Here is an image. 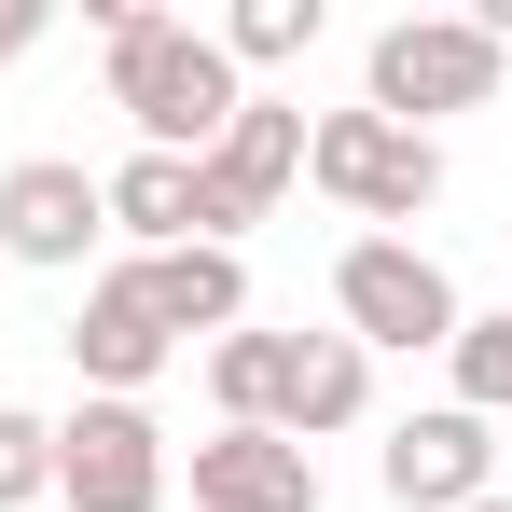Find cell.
Instances as JSON below:
<instances>
[{
    "label": "cell",
    "mask_w": 512,
    "mask_h": 512,
    "mask_svg": "<svg viewBox=\"0 0 512 512\" xmlns=\"http://www.w3.org/2000/svg\"><path fill=\"white\" fill-rule=\"evenodd\" d=\"M97 42H111V111L139 125V153H180V167H208V139L250 111L236 56H222L208 28L153 14V0H97Z\"/></svg>",
    "instance_id": "1"
},
{
    "label": "cell",
    "mask_w": 512,
    "mask_h": 512,
    "mask_svg": "<svg viewBox=\"0 0 512 512\" xmlns=\"http://www.w3.org/2000/svg\"><path fill=\"white\" fill-rule=\"evenodd\" d=\"M499 97V42L471 28V14H388L374 42H360V111H388V125H443V111H485Z\"/></svg>",
    "instance_id": "2"
},
{
    "label": "cell",
    "mask_w": 512,
    "mask_h": 512,
    "mask_svg": "<svg viewBox=\"0 0 512 512\" xmlns=\"http://www.w3.org/2000/svg\"><path fill=\"white\" fill-rule=\"evenodd\" d=\"M457 277H443V250H416V236H346L333 250V333L360 346V360H388V346H457Z\"/></svg>",
    "instance_id": "3"
},
{
    "label": "cell",
    "mask_w": 512,
    "mask_h": 512,
    "mask_svg": "<svg viewBox=\"0 0 512 512\" xmlns=\"http://www.w3.org/2000/svg\"><path fill=\"white\" fill-rule=\"evenodd\" d=\"M305 180L333 194L346 222H429L443 208V139L388 125V111H319L305 125Z\"/></svg>",
    "instance_id": "4"
},
{
    "label": "cell",
    "mask_w": 512,
    "mask_h": 512,
    "mask_svg": "<svg viewBox=\"0 0 512 512\" xmlns=\"http://www.w3.org/2000/svg\"><path fill=\"white\" fill-rule=\"evenodd\" d=\"M56 512H167L153 402H70L56 416Z\"/></svg>",
    "instance_id": "5"
},
{
    "label": "cell",
    "mask_w": 512,
    "mask_h": 512,
    "mask_svg": "<svg viewBox=\"0 0 512 512\" xmlns=\"http://www.w3.org/2000/svg\"><path fill=\"white\" fill-rule=\"evenodd\" d=\"M305 180V111H277V97H250L222 139H208V167H194V250H236L263 208Z\"/></svg>",
    "instance_id": "6"
},
{
    "label": "cell",
    "mask_w": 512,
    "mask_h": 512,
    "mask_svg": "<svg viewBox=\"0 0 512 512\" xmlns=\"http://www.w3.org/2000/svg\"><path fill=\"white\" fill-rule=\"evenodd\" d=\"M97 236H111V194H97V167H70V153L0 167V263H28V277H84Z\"/></svg>",
    "instance_id": "7"
},
{
    "label": "cell",
    "mask_w": 512,
    "mask_h": 512,
    "mask_svg": "<svg viewBox=\"0 0 512 512\" xmlns=\"http://www.w3.org/2000/svg\"><path fill=\"white\" fill-rule=\"evenodd\" d=\"M167 360H180V333L153 319L139 263H97V277H84V319H70V374H84V402H139Z\"/></svg>",
    "instance_id": "8"
},
{
    "label": "cell",
    "mask_w": 512,
    "mask_h": 512,
    "mask_svg": "<svg viewBox=\"0 0 512 512\" xmlns=\"http://www.w3.org/2000/svg\"><path fill=\"white\" fill-rule=\"evenodd\" d=\"M374 485H388V512H471V499H499V429L457 416V402H429V416L388 429Z\"/></svg>",
    "instance_id": "9"
},
{
    "label": "cell",
    "mask_w": 512,
    "mask_h": 512,
    "mask_svg": "<svg viewBox=\"0 0 512 512\" xmlns=\"http://www.w3.org/2000/svg\"><path fill=\"white\" fill-rule=\"evenodd\" d=\"M319 457L277 443V429H208L194 443V512H319Z\"/></svg>",
    "instance_id": "10"
},
{
    "label": "cell",
    "mask_w": 512,
    "mask_h": 512,
    "mask_svg": "<svg viewBox=\"0 0 512 512\" xmlns=\"http://www.w3.org/2000/svg\"><path fill=\"white\" fill-rule=\"evenodd\" d=\"M360 416H374V360H360L346 333H291V388H277V443H305V457H319V443H333V429H360Z\"/></svg>",
    "instance_id": "11"
},
{
    "label": "cell",
    "mask_w": 512,
    "mask_h": 512,
    "mask_svg": "<svg viewBox=\"0 0 512 512\" xmlns=\"http://www.w3.org/2000/svg\"><path fill=\"white\" fill-rule=\"evenodd\" d=\"M139 291H153V319H167L180 346H194V333H208V346L250 333V263H236V250H153Z\"/></svg>",
    "instance_id": "12"
},
{
    "label": "cell",
    "mask_w": 512,
    "mask_h": 512,
    "mask_svg": "<svg viewBox=\"0 0 512 512\" xmlns=\"http://www.w3.org/2000/svg\"><path fill=\"white\" fill-rule=\"evenodd\" d=\"M97 194H111V236H125V263L194 250V167H180V153H125V167H97Z\"/></svg>",
    "instance_id": "13"
},
{
    "label": "cell",
    "mask_w": 512,
    "mask_h": 512,
    "mask_svg": "<svg viewBox=\"0 0 512 512\" xmlns=\"http://www.w3.org/2000/svg\"><path fill=\"white\" fill-rule=\"evenodd\" d=\"M277 388H291V333H222V346H208L222 429H277Z\"/></svg>",
    "instance_id": "14"
},
{
    "label": "cell",
    "mask_w": 512,
    "mask_h": 512,
    "mask_svg": "<svg viewBox=\"0 0 512 512\" xmlns=\"http://www.w3.org/2000/svg\"><path fill=\"white\" fill-rule=\"evenodd\" d=\"M208 42H222V56H236V84H250V70H291V56H319V42H333V14H319V0H236Z\"/></svg>",
    "instance_id": "15"
},
{
    "label": "cell",
    "mask_w": 512,
    "mask_h": 512,
    "mask_svg": "<svg viewBox=\"0 0 512 512\" xmlns=\"http://www.w3.org/2000/svg\"><path fill=\"white\" fill-rule=\"evenodd\" d=\"M443 374H457V416H512V305H485V319H457V346H443Z\"/></svg>",
    "instance_id": "16"
},
{
    "label": "cell",
    "mask_w": 512,
    "mask_h": 512,
    "mask_svg": "<svg viewBox=\"0 0 512 512\" xmlns=\"http://www.w3.org/2000/svg\"><path fill=\"white\" fill-rule=\"evenodd\" d=\"M56 499V416L0 402V512H42Z\"/></svg>",
    "instance_id": "17"
},
{
    "label": "cell",
    "mask_w": 512,
    "mask_h": 512,
    "mask_svg": "<svg viewBox=\"0 0 512 512\" xmlns=\"http://www.w3.org/2000/svg\"><path fill=\"white\" fill-rule=\"evenodd\" d=\"M42 28H56L42 0H0V70H14V56H42Z\"/></svg>",
    "instance_id": "18"
},
{
    "label": "cell",
    "mask_w": 512,
    "mask_h": 512,
    "mask_svg": "<svg viewBox=\"0 0 512 512\" xmlns=\"http://www.w3.org/2000/svg\"><path fill=\"white\" fill-rule=\"evenodd\" d=\"M471 512H512V499H471Z\"/></svg>",
    "instance_id": "19"
}]
</instances>
